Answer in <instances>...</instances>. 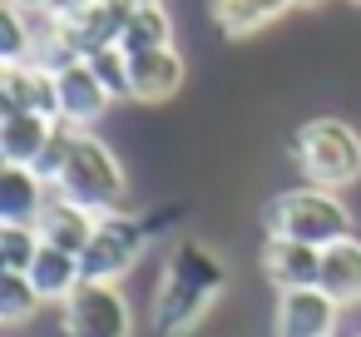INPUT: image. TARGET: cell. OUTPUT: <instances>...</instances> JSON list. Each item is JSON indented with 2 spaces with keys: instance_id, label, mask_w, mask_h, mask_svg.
<instances>
[{
  "instance_id": "cb8c5ba5",
  "label": "cell",
  "mask_w": 361,
  "mask_h": 337,
  "mask_svg": "<svg viewBox=\"0 0 361 337\" xmlns=\"http://www.w3.org/2000/svg\"><path fill=\"white\" fill-rule=\"evenodd\" d=\"M257 6H262V11L277 20V16H287V11H292V0H257Z\"/></svg>"
},
{
  "instance_id": "603a6c76",
  "label": "cell",
  "mask_w": 361,
  "mask_h": 337,
  "mask_svg": "<svg viewBox=\"0 0 361 337\" xmlns=\"http://www.w3.org/2000/svg\"><path fill=\"white\" fill-rule=\"evenodd\" d=\"M85 6H94V0H35V11L50 16V20H65V16H75V11H85Z\"/></svg>"
},
{
  "instance_id": "9a60e30c",
  "label": "cell",
  "mask_w": 361,
  "mask_h": 337,
  "mask_svg": "<svg viewBox=\"0 0 361 337\" xmlns=\"http://www.w3.org/2000/svg\"><path fill=\"white\" fill-rule=\"evenodd\" d=\"M94 223H99V213H90V208H80V203H70V199H50L45 203V213H40V238L50 243V248H65V253H85L90 248V238H94Z\"/></svg>"
},
{
  "instance_id": "30bf717a",
  "label": "cell",
  "mask_w": 361,
  "mask_h": 337,
  "mask_svg": "<svg viewBox=\"0 0 361 337\" xmlns=\"http://www.w3.org/2000/svg\"><path fill=\"white\" fill-rule=\"evenodd\" d=\"M0 110H25V114H50L60 119V90L55 70L20 60V65H0Z\"/></svg>"
},
{
  "instance_id": "9c48e42d",
  "label": "cell",
  "mask_w": 361,
  "mask_h": 337,
  "mask_svg": "<svg viewBox=\"0 0 361 337\" xmlns=\"http://www.w3.org/2000/svg\"><path fill=\"white\" fill-rule=\"evenodd\" d=\"M55 90H60V119L75 124V129H94L109 114V105H114V95L104 90V80L94 75L90 60L60 65L55 70Z\"/></svg>"
},
{
  "instance_id": "83f0119b",
  "label": "cell",
  "mask_w": 361,
  "mask_h": 337,
  "mask_svg": "<svg viewBox=\"0 0 361 337\" xmlns=\"http://www.w3.org/2000/svg\"><path fill=\"white\" fill-rule=\"evenodd\" d=\"M356 6H361V0H356Z\"/></svg>"
},
{
  "instance_id": "4316f807",
  "label": "cell",
  "mask_w": 361,
  "mask_h": 337,
  "mask_svg": "<svg viewBox=\"0 0 361 337\" xmlns=\"http://www.w3.org/2000/svg\"><path fill=\"white\" fill-rule=\"evenodd\" d=\"M16 6H35V0H16Z\"/></svg>"
},
{
  "instance_id": "ffe728a7",
  "label": "cell",
  "mask_w": 361,
  "mask_h": 337,
  "mask_svg": "<svg viewBox=\"0 0 361 337\" xmlns=\"http://www.w3.org/2000/svg\"><path fill=\"white\" fill-rule=\"evenodd\" d=\"M45 238L35 223H0V273H30Z\"/></svg>"
},
{
  "instance_id": "d6986e66",
  "label": "cell",
  "mask_w": 361,
  "mask_h": 337,
  "mask_svg": "<svg viewBox=\"0 0 361 337\" xmlns=\"http://www.w3.org/2000/svg\"><path fill=\"white\" fill-rule=\"evenodd\" d=\"M208 16L228 40H247V35L272 25V16L257 6V0H208Z\"/></svg>"
},
{
  "instance_id": "52a82bcc",
  "label": "cell",
  "mask_w": 361,
  "mask_h": 337,
  "mask_svg": "<svg viewBox=\"0 0 361 337\" xmlns=\"http://www.w3.org/2000/svg\"><path fill=\"white\" fill-rule=\"evenodd\" d=\"M129 16H134V0H94V6H85V11H75V16L55 20V30H60V45H65L75 60H90V55L119 45Z\"/></svg>"
},
{
  "instance_id": "ac0fdd59",
  "label": "cell",
  "mask_w": 361,
  "mask_h": 337,
  "mask_svg": "<svg viewBox=\"0 0 361 337\" xmlns=\"http://www.w3.org/2000/svg\"><path fill=\"white\" fill-rule=\"evenodd\" d=\"M173 45V20L164 6H134L124 35H119V50L124 55H149V50H169Z\"/></svg>"
},
{
  "instance_id": "f1b7e54d",
  "label": "cell",
  "mask_w": 361,
  "mask_h": 337,
  "mask_svg": "<svg viewBox=\"0 0 361 337\" xmlns=\"http://www.w3.org/2000/svg\"><path fill=\"white\" fill-rule=\"evenodd\" d=\"M356 337H361V332H356Z\"/></svg>"
},
{
  "instance_id": "2e32d148",
  "label": "cell",
  "mask_w": 361,
  "mask_h": 337,
  "mask_svg": "<svg viewBox=\"0 0 361 337\" xmlns=\"http://www.w3.org/2000/svg\"><path fill=\"white\" fill-rule=\"evenodd\" d=\"M326 297H336L341 307H356L361 302V238H341L331 248H322V283H317Z\"/></svg>"
},
{
  "instance_id": "d4e9b609",
  "label": "cell",
  "mask_w": 361,
  "mask_h": 337,
  "mask_svg": "<svg viewBox=\"0 0 361 337\" xmlns=\"http://www.w3.org/2000/svg\"><path fill=\"white\" fill-rule=\"evenodd\" d=\"M326 0H292V11H322Z\"/></svg>"
},
{
  "instance_id": "484cf974",
  "label": "cell",
  "mask_w": 361,
  "mask_h": 337,
  "mask_svg": "<svg viewBox=\"0 0 361 337\" xmlns=\"http://www.w3.org/2000/svg\"><path fill=\"white\" fill-rule=\"evenodd\" d=\"M134 6H159V0H134Z\"/></svg>"
},
{
  "instance_id": "ba28073f",
  "label": "cell",
  "mask_w": 361,
  "mask_h": 337,
  "mask_svg": "<svg viewBox=\"0 0 361 337\" xmlns=\"http://www.w3.org/2000/svg\"><path fill=\"white\" fill-rule=\"evenodd\" d=\"M336 322H341V302L326 297L322 288L277 292L272 337H336Z\"/></svg>"
},
{
  "instance_id": "6da1fadb",
  "label": "cell",
  "mask_w": 361,
  "mask_h": 337,
  "mask_svg": "<svg viewBox=\"0 0 361 337\" xmlns=\"http://www.w3.org/2000/svg\"><path fill=\"white\" fill-rule=\"evenodd\" d=\"M223 288H228L223 258L198 238H178L164 258L159 283H154V327H159V337H188L213 312Z\"/></svg>"
},
{
  "instance_id": "8fae6325",
  "label": "cell",
  "mask_w": 361,
  "mask_h": 337,
  "mask_svg": "<svg viewBox=\"0 0 361 337\" xmlns=\"http://www.w3.org/2000/svg\"><path fill=\"white\" fill-rule=\"evenodd\" d=\"M262 278L277 288V292H292V288H317L322 283V248L312 243H297V238H277L267 233L262 243Z\"/></svg>"
},
{
  "instance_id": "3957f363",
  "label": "cell",
  "mask_w": 361,
  "mask_h": 337,
  "mask_svg": "<svg viewBox=\"0 0 361 337\" xmlns=\"http://www.w3.org/2000/svg\"><path fill=\"white\" fill-rule=\"evenodd\" d=\"M262 218H267V233L297 238V243H312V248H331V243L351 238V208L341 203L336 189H317V184L277 194Z\"/></svg>"
},
{
  "instance_id": "8992f818",
  "label": "cell",
  "mask_w": 361,
  "mask_h": 337,
  "mask_svg": "<svg viewBox=\"0 0 361 337\" xmlns=\"http://www.w3.org/2000/svg\"><path fill=\"white\" fill-rule=\"evenodd\" d=\"M65 337H134V307L119 283H80L60 302Z\"/></svg>"
},
{
  "instance_id": "5bb4252c",
  "label": "cell",
  "mask_w": 361,
  "mask_h": 337,
  "mask_svg": "<svg viewBox=\"0 0 361 337\" xmlns=\"http://www.w3.org/2000/svg\"><path fill=\"white\" fill-rule=\"evenodd\" d=\"M188 80V65L183 55L169 45V50H149V55H134V100L144 105H164L183 90Z\"/></svg>"
},
{
  "instance_id": "277c9868",
  "label": "cell",
  "mask_w": 361,
  "mask_h": 337,
  "mask_svg": "<svg viewBox=\"0 0 361 337\" xmlns=\"http://www.w3.org/2000/svg\"><path fill=\"white\" fill-rule=\"evenodd\" d=\"M55 194L90 208V213H119V199H124V164L119 154L94 134V129H80L75 134V149H70V164L65 174L55 179Z\"/></svg>"
},
{
  "instance_id": "4fadbf2b",
  "label": "cell",
  "mask_w": 361,
  "mask_h": 337,
  "mask_svg": "<svg viewBox=\"0 0 361 337\" xmlns=\"http://www.w3.org/2000/svg\"><path fill=\"white\" fill-rule=\"evenodd\" d=\"M55 119L50 114H25V110H0V159L35 169L40 149L50 144Z\"/></svg>"
},
{
  "instance_id": "44dd1931",
  "label": "cell",
  "mask_w": 361,
  "mask_h": 337,
  "mask_svg": "<svg viewBox=\"0 0 361 337\" xmlns=\"http://www.w3.org/2000/svg\"><path fill=\"white\" fill-rule=\"evenodd\" d=\"M40 312V292L30 283V273H0V322L20 327Z\"/></svg>"
},
{
  "instance_id": "e0dca14e",
  "label": "cell",
  "mask_w": 361,
  "mask_h": 337,
  "mask_svg": "<svg viewBox=\"0 0 361 337\" xmlns=\"http://www.w3.org/2000/svg\"><path fill=\"white\" fill-rule=\"evenodd\" d=\"M30 283L40 292V302H65L80 283H85V268H80V253H65V248H40L35 268H30Z\"/></svg>"
},
{
  "instance_id": "7402d4cb",
  "label": "cell",
  "mask_w": 361,
  "mask_h": 337,
  "mask_svg": "<svg viewBox=\"0 0 361 337\" xmlns=\"http://www.w3.org/2000/svg\"><path fill=\"white\" fill-rule=\"evenodd\" d=\"M90 65H94V75L104 80V90L114 100H134V55H124L119 45H109V50L90 55Z\"/></svg>"
},
{
  "instance_id": "7c38bea8",
  "label": "cell",
  "mask_w": 361,
  "mask_h": 337,
  "mask_svg": "<svg viewBox=\"0 0 361 337\" xmlns=\"http://www.w3.org/2000/svg\"><path fill=\"white\" fill-rule=\"evenodd\" d=\"M50 199H55V189L35 169H25V164L0 169V223H40Z\"/></svg>"
},
{
  "instance_id": "7a4b0ae2",
  "label": "cell",
  "mask_w": 361,
  "mask_h": 337,
  "mask_svg": "<svg viewBox=\"0 0 361 337\" xmlns=\"http://www.w3.org/2000/svg\"><path fill=\"white\" fill-rule=\"evenodd\" d=\"M287 149H292V164L302 169V179L317 184V189H336L341 194L346 184L361 179V134L346 119H336V114L307 119L292 134Z\"/></svg>"
},
{
  "instance_id": "5b68a950",
  "label": "cell",
  "mask_w": 361,
  "mask_h": 337,
  "mask_svg": "<svg viewBox=\"0 0 361 337\" xmlns=\"http://www.w3.org/2000/svg\"><path fill=\"white\" fill-rule=\"evenodd\" d=\"M149 253V223L134 218V213H104L94 223V238L90 248L80 253V268H85V283H124L139 258Z\"/></svg>"
}]
</instances>
